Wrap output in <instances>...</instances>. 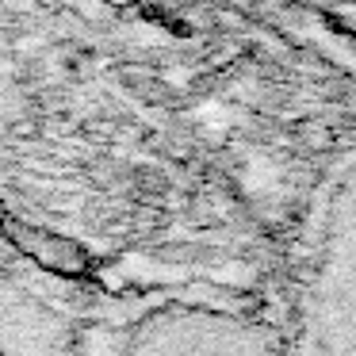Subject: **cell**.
<instances>
[{
  "label": "cell",
  "mask_w": 356,
  "mask_h": 356,
  "mask_svg": "<svg viewBox=\"0 0 356 356\" xmlns=\"http://www.w3.org/2000/svg\"><path fill=\"white\" fill-rule=\"evenodd\" d=\"M0 234L27 257L35 261L39 268L54 272V276H65V280H81L92 272V257L81 241L65 238V234H54V230H42V226H31L24 218L0 211Z\"/></svg>",
  "instance_id": "cell-1"
},
{
  "label": "cell",
  "mask_w": 356,
  "mask_h": 356,
  "mask_svg": "<svg viewBox=\"0 0 356 356\" xmlns=\"http://www.w3.org/2000/svg\"><path fill=\"white\" fill-rule=\"evenodd\" d=\"M123 81H127V88H131L134 96H142L146 104H172V100H177L172 88L165 85L161 77H154L149 70H127Z\"/></svg>",
  "instance_id": "cell-2"
},
{
  "label": "cell",
  "mask_w": 356,
  "mask_h": 356,
  "mask_svg": "<svg viewBox=\"0 0 356 356\" xmlns=\"http://www.w3.org/2000/svg\"><path fill=\"white\" fill-rule=\"evenodd\" d=\"M330 19L345 27V35H356V0H353V4H341V8H333Z\"/></svg>",
  "instance_id": "cell-3"
}]
</instances>
